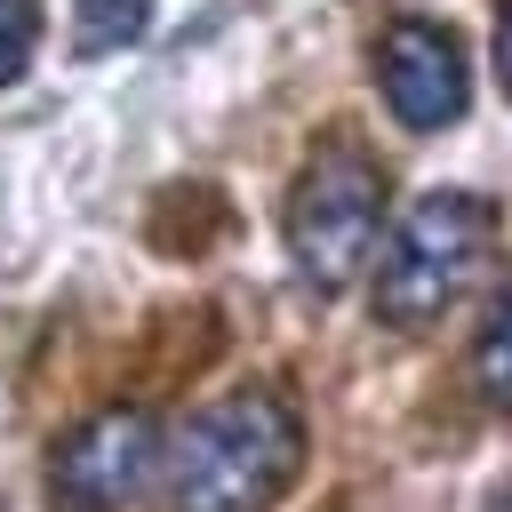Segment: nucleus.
<instances>
[{
  "label": "nucleus",
  "instance_id": "f257e3e1",
  "mask_svg": "<svg viewBox=\"0 0 512 512\" xmlns=\"http://www.w3.org/2000/svg\"><path fill=\"white\" fill-rule=\"evenodd\" d=\"M304 472V416L280 392H224L168 440V512H272Z\"/></svg>",
  "mask_w": 512,
  "mask_h": 512
},
{
  "label": "nucleus",
  "instance_id": "f03ea898",
  "mask_svg": "<svg viewBox=\"0 0 512 512\" xmlns=\"http://www.w3.org/2000/svg\"><path fill=\"white\" fill-rule=\"evenodd\" d=\"M496 232H504L496 208L480 192H464V184H440V192L408 200V216L392 224V240L376 256V280H368L376 320L408 328V336L440 328L464 304V288L480 280V264L496 256Z\"/></svg>",
  "mask_w": 512,
  "mask_h": 512
},
{
  "label": "nucleus",
  "instance_id": "7ed1b4c3",
  "mask_svg": "<svg viewBox=\"0 0 512 512\" xmlns=\"http://www.w3.org/2000/svg\"><path fill=\"white\" fill-rule=\"evenodd\" d=\"M376 224H384V168H376V152H360L352 136L320 144L304 160V176L288 184V216H280L296 272L312 288L360 280V264L376 248Z\"/></svg>",
  "mask_w": 512,
  "mask_h": 512
},
{
  "label": "nucleus",
  "instance_id": "20e7f679",
  "mask_svg": "<svg viewBox=\"0 0 512 512\" xmlns=\"http://www.w3.org/2000/svg\"><path fill=\"white\" fill-rule=\"evenodd\" d=\"M160 464H168V448L144 408H96L48 448V504L56 512H128Z\"/></svg>",
  "mask_w": 512,
  "mask_h": 512
},
{
  "label": "nucleus",
  "instance_id": "39448f33",
  "mask_svg": "<svg viewBox=\"0 0 512 512\" xmlns=\"http://www.w3.org/2000/svg\"><path fill=\"white\" fill-rule=\"evenodd\" d=\"M376 88H384L400 128L432 136V128H456L472 112V56H464V40L448 24L392 16L384 40H376Z\"/></svg>",
  "mask_w": 512,
  "mask_h": 512
},
{
  "label": "nucleus",
  "instance_id": "423d86ee",
  "mask_svg": "<svg viewBox=\"0 0 512 512\" xmlns=\"http://www.w3.org/2000/svg\"><path fill=\"white\" fill-rule=\"evenodd\" d=\"M152 32V0H72V48L80 56H120Z\"/></svg>",
  "mask_w": 512,
  "mask_h": 512
},
{
  "label": "nucleus",
  "instance_id": "0eeeda50",
  "mask_svg": "<svg viewBox=\"0 0 512 512\" xmlns=\"http://www.w3.org/2000/svg\"><path fill=\"white\" fill-rule=\"evenodd\" d=\"M472 384H480L488 408L512 416V280H504V296H496V312H488V328L472 344Z\"/></svg>",
  "mask_w": 512,
  "mask_h": 512
},
{
  "label": "nucleus",
  "instance_id": "6e6552de",
  "mask_svg": "<svg viewBox=\"0 0 512 512\" xmlns=\"http://www.w3.org/2000/svg\"><path fill=\"white\" fill-rule=\"evenodd\" d=\"M40 56V0H0V88H16Z\"/></svg>",
  "mask_w": 512,
  "mask_h": 512
},
{
  "label": "nucleus",
  "instance_id": "1a4fd4ad",
  "mask_svg": "<svg viewBox=\"0 0 512 512\" xmlns=\"http://www.w3.org/2000/svg\"><path fill=\"white\" fill-rule=\"evenodd\" d=\"M496 80H504V96H512V0H504V24H496Z\"/></svg>",
  "mask_w": 512,
  "mask_h": 512
},
{
  "label": "nucleus",
  "instance_id": "9d476101",
  "mask_svg": "<svg viewBox=\"0 0 512 512\" xmlns=\"http://www.w3.org/2000/svg\"><path fill=\"white\" fill-rule=\"evenodd\" d=\"M488 512H512V488H504V496H496V504H488Z\"/></svg>",
  "mask_w": 512,
  "mask_h": 512
}]
</instances>
